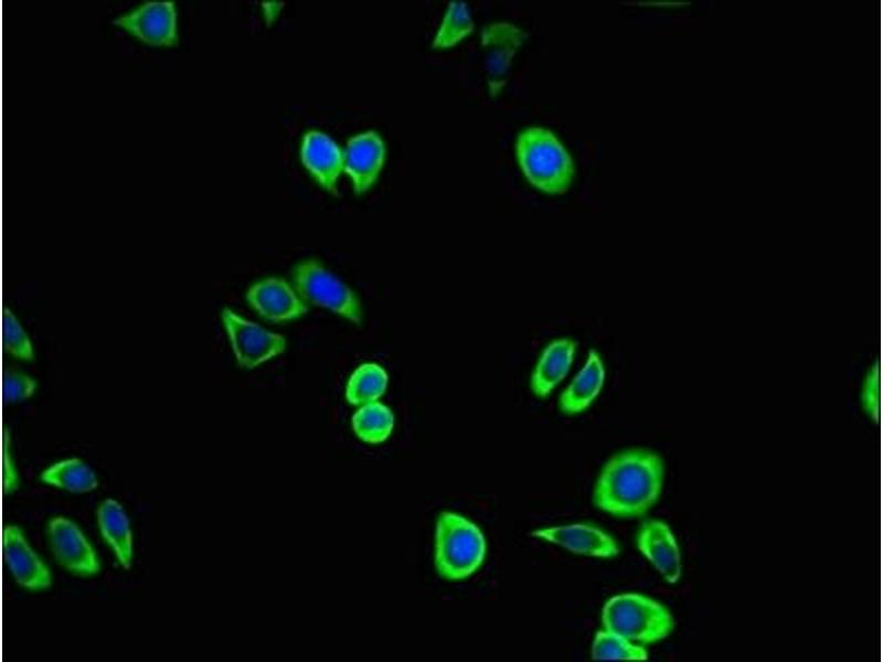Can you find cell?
<instances>
[{
	"label": "cell",
	"mask_w": 883,
	"mask_h": 662,
	"mask_svg": "<svg viewBox=\"0 0 883 662\" xmlns=\"http://www.w3.org/2000/svg\"><path fill=\"white\" fill-rule=\"evenodd\" d=\"M141 42L152 46L178 45V11L173 0L146 1L113 20Z\"/></svg>",
	"instance_id": "8992f818"
},
{
	"label": "cell",
	"mask_w": 883,
	"mask_h": 662,
	"mask_svg": "<svg viewBox=\"0 0 883 662\" xmlns=\"http://www.w3.org/2000/svg\"><path fill=\"white\" fill-rule=\"evenodd\" d=\"M49 533L56 559L67 569L81 575H93L100 566L93 547L81 530L64 517L51 520Z\"/></svg>",
	"instance_id": "8fae6325"
},
{
	"label": "cell",
	"mask_w": 883,
	"mask_h": 662,
	"mask_svg": "<svg viewBox=\"0 0 883 662\" xmlns=\"http://www.w3.org/2000/svg\"><path fill=\"white\" fill-rule=\"evenodd\" d=\"M3 328L4 342L8 351L17 357L32 360L33 350L31 342L10 310H6Z\"/></svg>",
	"instance_id": "cb8c5ba5"
},
{
	"label": "cell",
	"mask_w": 883,
	"mask_h": 662,
	"mask_svg": "<svg viewBox=\"0 0 883 662\" xmlns=\"http://www.w3.org/2000/svg\"><path fill=\"white\" fill-rule=\"evenodd\" d=\"M385 159L380 135L369 130L351 137L343 153V170L350 177L354 193L361 194L375 182Z\"/></svg>",
	"instance_id": "30bf717a"
},
{
	"label": "cell",
	"mask_w": 883,
	"mask_h": 662,
	"mask_svg": "<svg viewBox=\"0 0 883 662\" xmlns=\"http://www.w3.org/2000/svg\"><path fill=\"white\" fill-rule=\"evenodd\" d=\"M663 479L661 459L646 450H629L613 457L603 468L594 503L616 516L646 513L657 501Z\"/></svg>",
	"instance_id": "6da1fadb"
},
{
	"label": "cell",
	"mask_w": 883,
	"mask_h": 662,
	"mask_svg": "<svg viewBox=\"0 0 883 662\" xmlns=\"http://www.w3.org/2000/svg\"><path fill=\"white\" fill-rule=\"evenodd\" d=\"M251 307L265 320L279 323L300 318L308 305L285 279L268 277L252 285L246 291Z\"/></svg>",
	"instance_id": "9c48e42d"
},
{
	"label": "cell",
	"mask_w": 883,
	"mask_h": 662,
	"mask_svg": "<svg viewBox=\"0 0 883 662\" xmlns=\"http://www.w3.org/2000/svg\"><path fill=\"white\" fill-rule=\"evenodd\" d=\"M521 170L526 180L547 194H564L574 178L571 156L547 129L529 127L515 142Z\"/></svg>",
	"instance_id": "7a4b0ae2"
},
{
	"label": "cell",
	"mask_w": 883,
	"mask_h": 662,
	"mask_svg": "<svg viewBox=\"0 0 883 662\" xmlns=\"http://www.w3.org/2000/svg\"><path fill=\"white\" fill-rule=\"evenodd\" d=\"M35 389V381L20 372H9L4 380V395L10 402L30 397Z\"/></svg>",
	"instance_id": "d4e9b609"
},
{
	"label": "cell",
	"mask_w": 883,
	"mask_h": 662,
	"mask_svg": "<svg viewBox=\"0 0 883 662\" xmlns=\"http://www.w3.org/2000/svg\"><path fill=\"white\" fill-rule=\"evenodd\" d=\"M41 478L46 483L79 493L92 491L98 485L93 470L77 458L55 463Z\"/></svg>",
	"instance_id": "44dd1931"
},
{
	"label": "cell",
	"mask_w": 883,
	"mask_h": 662,
	"mask_svg": "<svg viewBox=\"0 0 883 662\" xmlns=\"http://www.w3.org/2000/svg\"><path fill=\"white\" fill-rule=\"evenodd\" d=\"M602 620L607 631L641 643L666 638L673 626L662 605L639 594H621L608 599Z\"/></svg>",
	"instance_id": "277c9868"
},
{
	"label": "cell",
	"mask_w": 883,
	"mask_h": 662,
	"mask_svg": "<svg viewBox=\"0 0 883 662\" xmlns=\"http://www.w3.org/2000/svg\"><path fill=\"white\" fill-rule=\"evenodd\" d=\"M351 424L359 439L368 444H381L393 430L394 415L387 406L373 401L353 414Z\"/></svg>",
	"instance_id": "d6986e66"
},
{
	"label": "cell",
	"mask_w": 883,
	"mask_h": 662,
	"mask_svg": "<svg viewBox=\"0 0 883 662\" xmlns=\"http://www.w3.org/2000/svg\"><path fill=\"white\" fill-rule=\"evenodd\" d=\"M292 281L297 293L307 305L329 309L355 324H361L360 299L320 261L308 259L298 263L292 269Z\"/></svg>",
	"instance_id": "5b68a950"
},
{
	"label": "cell",
	"mask_w": 883,
	"mask_h": 662,
	"mask_svg": "<svg viewBox=\"0 0 883 662\" xmlns=\"http://www.w3.org/2000/svg\"><path fill=\"white\" fill-rule=\"evenodd\" d=\"M605 367L597 351L588 352L582 370L560 396V408L567 415L586 409L599 395L605 382Z\"/></svg>",
	"instance_id": "e0dca14e"
},
{
	"label": "cell",
	"mask_w": 883,
	"mask_h": 662,
	"mask_svg": "<svg viewBox=\"0 0 883 662\" xmlns=\"http://www.w3.org/2000/svg\"><path fill=\"white\" fill-rule=\"evenodd\" d=\"M222 320L237 362L243 367L254 369L285 351L286 341L281 334L269 332L228 308L222 310Z\"/></svg>",
	"instance_id": "52a82bcc"
},
{
	"label": "cell",
	"mask_w": 883,
	"mask_h": 662,
	"mask_svg": "<svg viewBox=\"0 0 883 662\" xmlns=\"http://www.w3.org/2000/svg\"><path fill=\"white\" fill-rule=\"evenodd\" d=\"M486 540L479 527L453 512H442L436 524L435 565L450 580L467 578L483 563Z\"/></svg>",
	"instance_id": "3957f363"
},
{
	"label": "cell",
	"mask_w": 883,
	"mask_h": 662,
	"mask_svg": "<svg viewBox=\"0 0 883 662\" xmlns=\"http://www.w3.org/2000/svg\"><path fill=\"white\" fill-rule=\"evenodd\" d=\"M531 535L560 545L575 554L608 558L619 553V547L610 535L587 524L577 523L540 528L533 531Z\"/></svg>",
	"instance_id": "7c38bea8"
},
{
	"label": "cell",
	"mask_w": 883,
	"mask_h": 662,
	"mask_svg": "<svg viewBox=\"0 0 883 662\" xmlns=\"http://www.w3.org/2000/svg\"><path fill=\"white\" fill-rule=\"evenodd\" d=\"M529 33L510 22H496L481 32V49L490 96L496 98L506 86L515 52Z\"/></svg>",
	"instance_id": "ba28073f"
},
{
	"label": "cell",
	"mask_w": 883,
	"mask_h": 662,
	"mask_svg": "<svg viewBox=\"0 0 883 662\" xmlns=\"http://www.w3.org/2000/svg\"><path fill=\"white\" fill-rule=\"evenodd\" d=\"M304 166L327 191L338 195L337 180L343 169V153L326 134L309 130L300 147Z\"/></svg>",
	"instance_id": "4fadbf2b"
},
{
	"label": "cell",
	"mask_w": 883,
	"mask_h": 662,
	"mask_svg": "<svg viewBox=\"0 0 883 662\" xmlns=\"http://www.w3.org/2000/svg\"><path fill=\"white\" fill-rule=\"evenodd\" d=\"M4 554L15 580L31 589L47 588L51 575L44 563L32 551L21 531L12 525L4 528Z\"/></svg>",
	"instance_id": "9a60e30c"
},
{
	"label": "cell",
	"mask_w": 883,
	"mask_h": 662,
	"mask_svg": "<svg viewBox=\"0 0 883 662\" xmlns=\"http://www.w3.org/2000/svg\"><path fill=\"white\" fill-rule=\"evenodd\" d=\"M104 538L115 551L120 564L128 569L131 563V532L123 508L111 499L105 500L97 512Z\"/></svg>",
	"instance_id": "ac0fdd59"
},
{
	"label": "cell",
	"mask_w": 883,
	"mask_h": 662,
	"mask_svg": "<svg viewBox=\"0 0 883 662\" xmlns=\"http://www.w3.org/2000/svg\"><path fill=\"white\" fill-rule=\"evenodd\" d=\"M575 351L576 343L566 338L553 340L545 346L531 375V388L538 397H547L565 378Z\"/></svg>",
	"instance_id": "2e32d148"
},
{
	"label": "cell",
	"mask_w": 883,
	"mask_h": 662,
	"mask_svg": "<svg viewBox=\"0 0 883 662\" xmlns=\"http://www.w3.org/2000/svg\"><path fill=\"white\" fill-rule=\"evenodd\" d=\"M637 546L668 583L674 584L679 580L680 552L666 523L658 520L646 521L638 533Z\"/></svg>",
	"instance_id": "5bb4252c"
},
{
	"label": "cell",
	"mask_w": 883,
	"mask_h": 662,
	"mask_svg": "<svg viewBox=\"0 0 883 662\" xmlns=\"http://www.w3.org/2000/svg\"><path fill=\"white\" fill-rule=\"evenodd\" d=\"M474 31V22L468 7L462 1H451L433 41L434 49L456 45Z\"/></svg>",
	"instance_id": "7402d4cb"
},
{
	"label": "cell",
	"mask_w": 883,
	"mask_h": 662,
	"mask_svg": "<svg viewBox=\"0 0 883 662\" xmlns=\"http://www.w3.org/2000/svg\"><path fill=\"white\" fill-rule=\"evenodd\" d=\"M592 659L642 661L648 659V653L617 633L599 630L592 645Z\"/></svg>",
	"instance_id": "603a6c76"
},
{
	"label": "cell",
	"mask_w": 883,
	"mask_h": 662,
	"mask_svg": "<svg viewBox=\"0 0 883 662\" xmlns=\"http://www.w3.org/2000/svg\"><path fill=\"white\" fill-rule=\"evenodd\" d=\"M387 386V374L376 363L360 365L350 376L345 397L352 405H361L381 397Z\"/></svg>",
	"instance_id": "ffe728a7"
}]
</instances>
